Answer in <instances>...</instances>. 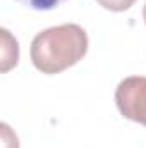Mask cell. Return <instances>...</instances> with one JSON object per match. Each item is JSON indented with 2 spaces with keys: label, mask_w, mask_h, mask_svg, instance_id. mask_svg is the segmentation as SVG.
<instances>
[{
  "label": "cell",
  "mask_w": 146,
  "mask_h": 148,
  "mask_svg": "<svg viewBox=\"0 0 146 148\" xmlns=\"http://www.w3.org/2000/svg\"><path fill=\"white\" fill-rule=\"evenodd\" d=\"M88 52V35L79 24H60L38 33L31 41V62L40 73L59 74Z\"/></svg>",
  "instance_id": "1"
},
{
  "label": "cell",
  "mask_w": 146,
  "mask_h": 148,
  "mask_svg": "<svg viewBox=\"0 0 146 148\" xmlns=\"http://www.w3.org/2000/svg\"><path fill=\"white\" fill-rule=\"evenodd\" d=\"M115 103L120 114L138 124L146 126V77L129 76L115 90Z\"/></svg>",
  "instance_id": "2"
},
{
  "label": "cell",
  "mask_w": 146,
  "mask_h": 148,
  "mask_svg": "<svg viewBox=\"0 0 146 148\" xmlns=\"http://www.w3.org/2000/svg\"><path fill=\"white\" fill-rule=\"evenodd\" d=\"M2 60H0V71L2 73H7L10 71L12 67L17 66V60H19V45H17V40L9 33V29L2 28Z\"/></svg>",
  "instance_id": "3"
},
{
  "label": "cell",
  "mask_w": 146,
  "mask_h": 148,
  "mask_svg": "<svg viewBox=\"0 0 146 148\" xmlns=\"http://www.w3.org/2000/svg\"><path fill=\"white\" fill-rule=\"evenodd\" d=\"M17 2L33 10H52L65 0H17Z\"/></svg>",
  "instance_id": "4"
},
{
  "label": "cell",
  "mask_w": 146,
  "mask_h": 148,
  "mask_svg": "<svg viewBox=\"0 0 146 148\" xmlns=\"http://www.w3.org/2000/svg\"><path fill=\"white\" fill-rule=\"evenodd\" d=\"M0 136H2V148H19V140L16 133L9 127V124H0Z\"/></svg>",
  "instance_id": "5"
},
{
  "label": "cell",
  "mask_w": 146,
  "mask_h": 148,
  "mask_svg": "<svg viewBox=\"0 0 146 148\" xmlns=\"http://www.w3.org/2000/svg\"><path fill=\"white\" fill-rule=\"evenodd\" d=\"M103 9L112 10V12H122V10H127L134 5L136 0H96Z\"/></svg>",
  "instance_id": "6"
},
{
  "label": "cell",
  "mask_w": 146,
  "mask_h": 148,
  "mask_svg": "<svg viewBox=\"0 0 146 148\" xmlns=\"http://www.w3.org/2000/svg\"><path fill=\"white\" fill-rule=\"evenodd\" d=\"M143 17H145V23H146V3H145V9H143Z\"/></svg>",
  "instance_id": "7"
}]
</instances>
